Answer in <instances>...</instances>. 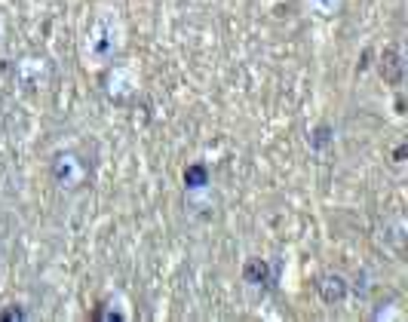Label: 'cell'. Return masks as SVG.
Segmentation results:
<instances>
[{
	"mask_svg": "<svg viewBox=\"0 0 408 322\" xmlns=\"http://www.w3.org/2000/svg\"><path fill=\"white\" fill-rule=\"evenodd\" d=\"M403 71H405V65H403L399 49L396 46H387V49L381 52V77H384L390 87H399V83H403Z\"/></svg>",
	"mask_w": 408,
	"mask_h": 322,
	"instance_id": "6da1fadb",
	"label": "cell"
},
{
	"mask_svg": "<svg viewBox=\"0 0 408 322\" xmlns=\"http://www.w3.org/2000/svg\"><path fill=\"white\" fill-rule=\"evenodd\" d=\"M317 288H319V295H322L326 304H341V301L347 298V279L344 276H338V273L322 276V279L317 282Z\"/></svg>",
	"mask_w": 408,
	"mask_h": 322,
	"instance_id": "7a4b0ae2",
	"label": "cell"
},
{
	"mask_svg": "<svg viewBox=\"0 0 408 322\" xmlns=\"http://www.w3.org/2000/svg\"><path fill=\"white\" fill-rule=\"evenodd\" d=\"M242 279L252 282V286H267L271 282V264L261 258H249L242 267Z\"/></svg>",
	"mask_w": 408,
	"mask_h": 322,
	"instance_id": "3957f363",
	"label": "cell"
},
{
	"mask_svg": "<svg viewBox=\"0 0 408 322\" xmlns=\"http://www.w3.org/2000/svg\"><path fill=\"white\" fill-rule=\"evenodd\" d=\"M56 179L62 184H71V187L80 181V166L74 163V157H58L56 160Z\"/></svg>",
	"mask_w": 408,
	"mask_h": 322,
	"instance_id": "277c9868",
	"label": "cell"
},
{
	"mask_svg": "<svg viewBox=\"0 0 408 322\" xmlns=\"http://www.w3.org/2000/svg\"><path fill=\"white\" fill-rule=\"evenodd\" d=\"M184 184H188V187H206L209 184V169L203 166V163H190L188 169H184Z\"/></svg>",
	"mask_w": 408,
	"mask_h": 322,
	"instance_id": "5b68a950",
	"label": "cell"
},
{
	"mask_svg": "<svg viewBox=\"0 0 408 322\" xmlns=\"http://www.w3.org/2000/svg\"><path fill=\"white\" fill-rule=\"evenodd\" d=\"M328 141H332V129H328V126H319L317 133H313V148H326Z\"/></svg>",
	"mask_w": 408,
	"mask_h": 322,
	"instance_id": "8992f818",
	"label": "cell"
},
{
	"mask_svg": "<svg viewBox=\"0 0 408 322\" xmlns=\"http://www.w3.org/2000/svg\"><path fill=\"white\" fill-rule=\"evenodd\" d=\"M0 319H3V322H10V319H25V313H22V310H3V313H0Z\"/></svg>",
	"mask_w": 408,
	"mask_h": 322,
	"instance_id": "52a82bcc",
	"label": "cell"
}]
</instances>
